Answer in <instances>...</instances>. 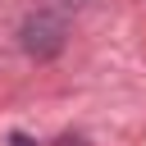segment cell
Here are the masks:
<instances>
[{"instance_id":"1","label":"cell","mask_w":146,"mask_h":146,"mask_svg":"<svg viewBox=\"0 0 146 146\" xmlns=\"http://www.w3.org/2000/svg\"><path fill=\"white\" fill-rule=\"evenodd\" d=\"M55 46H59V23H55V18H46V14H41V18H32V23H27V50L50 55Z\"/></svg>"}]
</instances>
